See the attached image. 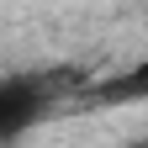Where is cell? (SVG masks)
Listing matches in <instances>:
<instances>
[{
  "mask_svg": "<svg viewBox=\"0 0 148 148\" xmlns=\"http://www.w3.org/2000/svg\"><path fill=\"white\" fill-rule=\"evenodd\" d=\"M127 148H148V138H132V143H127Z\"/></svg>",
  "mask_w": 148,
  "mask_h": 148,
  "instance_id": "3957f363",
  "label": "cell"
},
{
  "mask_svg": "<svg viewBox=\"0 0 148 148\" xmlns=\"http://www.w3.org/2000/svg\"><path fill=\"white\" fill-rule=\"evenodd\" d=\"M95 101H106V106L148 101V58H143V64H132V69H122V74H111L106 85H95Z\"/></svg>",
  "mask_w": 148,
  "mask_h": 148,
  "instance_id": "7a4b0ae2",
  "label": "cell"
},
{
  "mask_svg": "<svg viewBox=\"0 0 148 148\" xmlns=\"http://www.w3.org/2000/svg\"><path fill=\"white\" fill-rule=\"evenodd\" d=\"M53 111V85L42 74H0V148H16Z\"/></svg>",
  "mask_w": 148,
  "mask_h": 148,
  "instance_id": "6da1fadb",
  "label": "cell"
}]
</instances>
